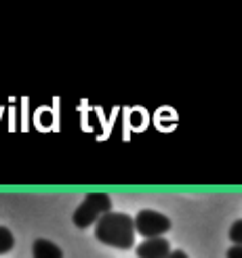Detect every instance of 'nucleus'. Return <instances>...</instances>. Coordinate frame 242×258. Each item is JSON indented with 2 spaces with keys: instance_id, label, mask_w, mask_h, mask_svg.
I'll return each mask as SVG.
<instances>
[{
  "instance_id": "1",
  "label": "nucleus",
  "mask_w": 242,
  "mask_h": 258,
  "mask_svg": "<svg viewBox=\"0 0 242 258\" xmlns=\"http://www.w3.org/2000/svg\"><path fill=\"white\" fill-rule=\"evenodd\" d=\"M95 237L106 246L129 250L135 243V218L124 212H108L97 221Z\"/></svg>"
},
{
  "instance_id": "2",
  "label": "nucleus",
  "mask_w": 242,
  "mask_h": 258,
  "mask_svg": "<svg viewBox=\"0 0 242 258\" xmlns=\"http://www.w3.org/2000/svg\"><path fill=\"white\" fill-rule=\"evenodd\" d=\"M108 212H112V198L108 193H88V196H84L82 204L76 208L72 221L78 229H86L95 225Z\"/></svg>"
},
{
  "instance_id": "3",
  "label": "nucleus",
  "mask_w": 242,
  "mask_h": 258,
  "mask_svg": "<svg viewBox=\"0 0 242 258\" xmlns=\"http://www.w3.org/2000/svg\"><path fill=\"white\" fill-rule=\"evenodd\" d=\"M169 229H171V221H169V216H164L162 212L141 210L135 216V231L148 239L160 237L162 233H167Z\"/></svg>"
},
{
  "instance_id": "4",
  "label": "nucleus",
  "mask_w": 242,
  "mask_h": 258,
  "mask_svg": "<svg viewBox=\"0 0 242 258\" xmlns=\"http://www.w3.org/2000/svg\"><path fill=\"white\" fill-rule=\"evenodd\" d=\"M169 254H171V246L164 237H152L137 246L139 258H169Z\"/></svg>"
},
{
  "instance_id": "5",
  "label": "nucleus",
  "mask_w": 242,
  "mask_h": 258,
  "mask_svg": "<svg viewBox=\"0 0 242 258\" xmlns=\"http://www.w3.org/2000/svg\"><path fill=\"white\" fill-rule=\"evenodd\" d=\"M32 254H34V258H63L61 248H57L55 243L49 239H36Z\"/></svg>"
},
{
  "instance_id": "6",
  "label": "nucleus",
  "mask_w": 242,
  "mask_h": 258,
  "mask_svg": "<svg viewBox=\"0 0 242 258\" xmlns=\"http://www.w3.org/2000/svg\"><path fill=\"white\" fill-rule=\"evenodd\" d=\"M13 246H15V237L7 227H0V254H7Z\"/></svg>"
},
{
  "instance_id": "7",
  "label": "nucleus",
  "mask_w": 242,
  "mask_h": 258,
  "mask_svg": "<svg viewBox=\"0 0 242 258\" xmlns=\"http://www.w3.org/2000/svg\"><path fill=\"white\" fill-rule=\"evenodd\" d=\"M230 239L236 243V246H242V221H236L230 227Z\"/></svg>"
},
{
  "instance_id": "8",
  "label": "nucleus",
  "mask_w": 242,
  "mask_h": 258,
  "mask_svg": "<svg viewBox=\"0 0 242 258\" xmlns=\"http://www.w3.org/2000/svg\"><path fill=\"white\" fill-rule=\"evenodd\" d=\"M227 258H242V246H234L227 250Z\"/></svg>"
},
{
  "instance_id": "9",
  "label": "nucleus",
  "mask_w": 242,
  "mask_h": 258,
  "mask_svg": "<svg viewBox=\"0 0 242 258\" xmlns=\"http://www.w3.org/2000/svg\"><path fill=\"white\" fill-rule=\"evenodd\" d=\"M169 258H189V256H187L183 250H175V252L169 254Z\"/></svg>"
}]
</instances>
